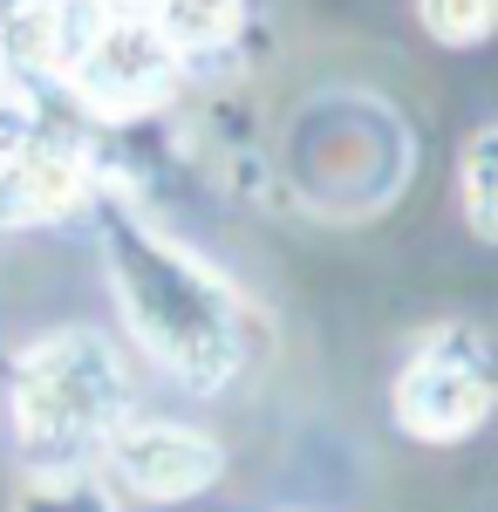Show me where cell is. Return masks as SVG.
Segmentation results:
<instances>
[{
  "mask_svg": "<svg viewBox=\"0 0 498 512\" xmlns=\"http://www.w3.org/2000/svg\"><path fill=\"white\" fill-rule=\"evenodd\" d=\"M103 267L123 301L130 335L157 369H171L192 390H219L239 369V308L212 267H198L185 246L157 233L144 212L103 198Z\"/></svg>",
  "mask_w": 498,
  "mask_h": 512,
  "instance_id": "1",
  "label": "cell"
},
{
  "mask_svg": "<svg viewBox=\"0 0 498 512\" xmlns=\"http://www.w3.org/2000/svg\"><path fill=\"white\" fill-rule=\"evenodd\" d=\"M123 410V369L96 328H62L21 355L14 369V417L35 458L76 465L89 437H103Z\"/></svg>",
  "mask_w": 498,
  "mask_h": 512,
  "instance_id": "2",
  "label": "cell"
},
{
  "mask_svg": "<svg viewBox=\"0 0 498 512\" xmlns=\"http://www.w3.org/2000/svg\"><path fill=\"white\" fill-rule=\"evenodd\" d=\"M62 76L96 117H137L178 89V48L144 7H110L89 35L69 41Z\"/></svg>",
  "mask_w": 498,
  "mask_h": 512,
  "instance_id": "3",
  "label": "cell"
},
{
  "mask_svg": "<svg viewBox=\"0 0 498 512\" xmlns=\"http://www.w3.org/2000/svg\"><path fill=\"white\" fill-rule=\"evenodd\" d=\"M492 410V376H485V349L471 328H444L430 349L403 369L396 383V417L410 437H430V444H451V437H471Z\"/></svg>",
  "mask_w": 498,
  "mask_h": 512,
  "instance_id": "4",
  "label": "cell"
},
{
  "mask_svg": "<svg viewBox=\"0 0 498 512\" xmlns=\"http://www.w3.org/2000/svg\"><path fill=\"white\" fill-rule=\"evenodd\" d=\"M103 458L144 499H192V492H205L212 478L226 472V451L205 431L157 424V417H116L103 431Z\"/></svg>",
  "mask_w": 498,
  "mask_h": 512,
  "instance_id": "5",
  "label": "cell"
},
{
  "mask_svg": "<svg viewBox=\"0 0 498 512\" xmlns=\"http://www.w3.org/2000/svg\"><path fill=\"white\" fill-rule=\"evenodd\" d=\"M89 192V158L69 137H28L14 158L0 164V198L14 219H48V212H69Z\"/></svg>",
  "mask_w": 498,
  "mask_h": 512,
  "instance_id": "6",
  "label": "cell"
},
{
  "mask_svg": "<svg viewBox=\"0 0 498 512\" xmlns=\"http://www.w3.org/2000/svg\"><path fill=\"white\" fill-rule=\"evenodd\" d=\"M164 41L185 55V48H219V41L239 35V21H246V0H151L144 7Z\"/></svg>",
  "mask_w": 498,
  "mask_h": 512,
  "instance_id": "7",
  "label": "cell"
},
{
  "mask_svg": "<svg viewBox=\"0 0 498 512\" xmlns=\"http://www.w3.org/2000/svg\"><path fill=\"white\" fill-rule=\"evenodd\" d=\"M14 512H116V492L89 465H41L14 492Z\"/></svg>",
  "mask_w": 498,
  "mask_h": 512,
  "instance_id": "8",
  "label": "cell"
},
{
  "mask_svg": "<svg viewBox=\"0 0 498 512\" xmlns=\"http://www.w3.org/2000/svg\"><path fill=\"white\" fill-rule=\"evenodd\" d=\"M464 219H471V233L485 246L498 239V137L492 130H478L471 151H464Z\"/></svg>",
  "mask_w": 498,
  "mask_h": 512,
  "instance_id": "9",
  "label": "cell"
},
{
  "mask_svg": "<svg viewBox=\"0 0 498 512\" xmlns=\"http://www.w3.org/2000/svg\"><path fill=\"white\" fill-rule=\"evenodd\" d=\"M492 14H498V0H417L423 35L444 41V48H478L492 35Z\"/></svg>",
  "mask_w": 498,
  "mask_h": 512,
  "instance_id": "10",
  "label": "cell"
},
{
  "mask_svg": "<svg viewBox=\"0 0 498 512\" xmlns=\"http://www.w3.org/2000/svg\"><path fill=\"white\" fill-rule=\"evenodd\" d=\"M110 7H151V0H110Z\"/></svg>",
  "mask_w": 498,
  "mask_h": 512,
  "instance_id": "11",
  "label": "cell"
}]
</instances>
